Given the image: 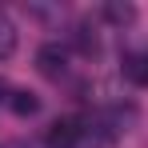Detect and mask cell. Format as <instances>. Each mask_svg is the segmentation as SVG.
Here are the masks:
<instances>
[{
	"label": "cell",
	"mask_w": 148,
	"mask_h": 148,
	"mask_svg": "<svg viewBox=\"0 0 148 148\" xmlns=\"http://www.w3.org/2000/svg\"><path fill=\"white\" fill-rule=\"evenodd\" d=\"M36 68H40V76H48V80H60V76L68 72V52L60 48V44H40Z\"/></svg>",
	"instance_id": "cell-1"
},
{
	"label": "cell",
	"mask_w": 148,
	"mask_h": 148,
	"mask_svg": "<svg viewBox=\"0 0 148 148\" xmlns=\"http://www.w3.org/2000/svg\"><path fill=\"white\" fill-rule=\"evenodd\" d=\"M84 136V128L76 116H60V120L48 128V148H76V140Z\"/></svg>",
	"instance_id": "cell-2"
},
{
	"label": "cell",
	"mask_w": 148,
	"mask_h": 148,
	"mask_svg": "<svg viewBox=\"0 0 148 148\" xmlns=\"http://www.w3.org/2000/svg\"><path fill=\"white\" fill-rule=\"evenodd\" d=\"M124 76L132 84H148V52H128L124 56Z\"/></svg>",
	"instance_id": "cell-3"
},
{
	"label": "cell",
	"mask_w": 148,
	"mask_h": 148,
	"mask_svg": "<svg viewBox=\"0 0 148 148\" xmlns=\"http://www.w3.org/2000/svg\"><path fill=\"white\" fill-rule=\"evenodd\" d=\"M104 20H108V24H116V28H124V24H132V20H136V8H132V4H124V0H108V4H104Z\"/></svg>",
	"instance_id": "cell-4"
},
{
	"label": "cell",
	"mask_w": 148,
	"mask_h": 148,
	"mask_svg": "<svg viewBox=\"0 0 148 148\" xmlns=\"http://www.w3.org/2000/svg\"><path fill=\"white\" fill-rule=\"evenodd\" d=\"M16 40H20V36H16V24H12L8 12L0 8V60H8V56L16 52Z\"/></svg>",
	"instance_id": "cell-5"
},
{
	"label": "cell",
	"mask_w": 148,
	"mask_h": 148,
	"mask_svg": "<svg viewBox=\"0 0 148 148\" xmlns=\"http://www.w3.org/2000/svg\"><path fill=\"white\" fill-rule=\"evenodd\" d=\"M8 108H12L16 116H36V112H40V100L32 96V92H12V96H8Z\"/></svg>",
	"instance_id": "cell-6"
},
{
	"label": "cell",
	"mask_w": 148,
	"mask_h": 148,
	"mask_svg": "<svg viewBox=\"0 0 148 148\" xmlns=\"http://www.w3.org/2000/svg\"><path fill=\"white\" fill-rule=\"evenodd\" d=\"M72 40H76V48L84 52V56H96V52H100V40H96V32H88L84 24H80V28L72 32Z\"/></svg>",
	"instance_id": "cell-7"
},
{
	"label": "cell",
	"mask_w": 148,
	"mask_h": 148,
	"mask_svg": "<svg viewBox=\"0 0 148 148\" xmlns=\"http://www.w3.org/2000/svg\"><path fill=\"white\" fill-rule=\"evenodd\" d=\"M12 96V92H8V84H4V80H0V104H4V100Z\"/></svg>",
	"instance_id": "cell-8"
}]
</instances>
